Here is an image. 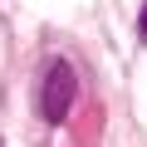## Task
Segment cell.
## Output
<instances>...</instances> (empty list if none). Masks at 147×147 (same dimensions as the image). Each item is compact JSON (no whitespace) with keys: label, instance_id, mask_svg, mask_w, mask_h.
Returning a JSON list of instances; mask_svg holds the SVG:
<instances>
[{"label":"cell","instance_id":"cell-2","mask_svg":"<svg viewBox=\"0 0 147 147\" xmlns=\"http://www.w3.org/2000/svg\"><path fill=\"white\" fill-rule=\"evenodd\" d=\"M137 39L147 44V5H142V15H137Z\"/></svg>","mask_w":147,"mask_h":147},{"label":"cell","instance_id":"cell-1","mask_svg":"<svg viewBox=\"0 0 147 147\" xmlns=\"http://www.w3.org/2000/svg\"><path fill=\"white\" fill-rule=\"evenodd\" d=\"M74 93H79V79L64 59H49L44 64V84H39V118L44 123H64L69 108H74Z\"/></svg>","mask_w":147,"mask_h":147}]
</instances>
